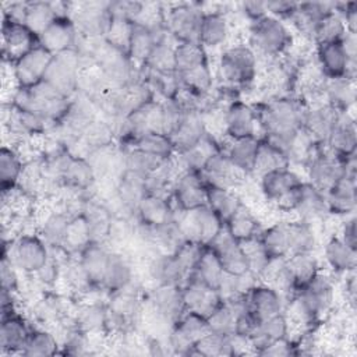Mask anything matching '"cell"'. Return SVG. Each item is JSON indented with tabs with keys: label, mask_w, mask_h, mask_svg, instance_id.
Here are the masks:
<instances>
[{
	"label": "cell",
	"mask_w": 357,
	"mask_h": 357,
	"mask_svg": "<svg viewBox=\"0 0 357 357\" xmlns=\"http://www.w3.org/2000/svg\"><path fill=\"white\" fill-rule=\"evenodd\" d=\"M252 106L262 137L284 151L293 160L304 138L301 121L305 105L291 96L276 95Z\"/></svg>",
	"instance_id": "cell-1"
},
{
	"label": "cell",
	"mask_w": 357,
	"mask_h": 357,
	"mask_svg": "<svg viewBox=\"0 0 357 357\" xmlns=\"http://www.w3.org/2000/svg\"><path fill=\"white\" fill-rule=\"evenodd\" d=\"M335 282L321 269L290 300V308L303 324H318L335 305Z\"/></svg>",
	"instance_id": "cell-2"
},
{
	"label": "cell",
	"mask_w": 357,
	"mask_h": 357,
	"mask_svg": "<svg viewBox=\"0 0 357 357\" xmlns=\"http://www.w3.org/2000/svg\"><path fill=\"white\" fill-rule=\"evenodd\" d=\"M71 99L59 93L45 81L29 88H17L13 98V106L15 109L42 119L50 127L64 120Z\"/></svg>",
	"instance_id": "cell-3"
},
{
	"label": "cell",
	"mask_w": 357,
	"mask_h": 357,
	"mask_svg": "<svg viewBox=\"0 0 357 357\" xmlns=\"http://www.w3.org/2000/svg\"><path fill=\"white\" fill-rule=\"evenodd\" d=\"M294 42V35L287 22L265 14L248 25V46L255 54L265 59H278L284 56Z\"/></svg>",
	"instance_id": "cell-4"
},
{
	"label": "cell",
	"mask_w": 357,
	"mask_h": 357,
	"mask_svg": "<svg viewBox=\"0 0 357 357\" xmlns=\"http://www.w3.org/2000/svg\"><path fill=\"white\" fill-rule=\"evenodd\" d=\"M218 73L229 88H247L257 79L258 56L248 43L231 45L220 52Z\"/></svg>",
	"instance_id": "cell-5"
},
{
	"label": "cell",
	"mask_w": 357,
	"mask_h": 357,
	"mask_svg": "<svg viewBox=\"0 0 357 357\" xmlns=\"http://www.w3.org/2000/svg\"><path fill=\"white\" fill-rule=\"evenodd\" d=\"M347 159L335 155L325 145H314L304 160L308 181L326 192L344 174Z\"/></svg>",
	"instance_id": "cell-6"
},
{
	"label": "cell",
	"mask_w": 357,
	"mask_h": 357,
	"mask_svg": "<svg viewBox=\"0 0 357 357\" xmlns=\"http://www.w3.org/2000/svg\"><path fill=\"white\" fill-rule=\"evenodd\" d=\"M301 183L303 178L290 167L271 170L259 176L261 194L283 212H293L296 192Z\"/></svg>",
	"instance_id": "cell-7"
},
{
	"label": "cell",
	"mask_w": 357,
	"mask_h": 357,
	"mask_svg": "<svg viewBox=\"0 0 357 357\" xmlns=\"http://www.w3.org/2000/svg\"><path fill=\"white\" fill-rule=\"evenodd\" d=\"M81 73L82 56L75 47L59 54H53L43 81L63 96L71 99L79 88Z\"/></svg>",
	"instance_id": "cell-8"
},
{
	"label": "cell",
	"mask_w": 357,
	"mask_h": 357,
	"mask_svg": "<svg viewBox=\"0 0 357 357\" xmlns=\"http://www.w3.org/2000/svg\"><path fill=\"white\" fill-rule=\"evenodd\" d=\"M176 220L185 241L201 245H209L225 227L223 222L208 205L178 212Z\"/></svg>",
	"instance_id": "cell-9"
},
{
	"label": "cell",
	"mask_w": 357,
	"mask_h": 357,
	"mask_svg": "<svg viewBox=\"0 0 357 357\" xmlns=\"http://www.w3.org/2000/svg\"><path fill=\"white\" fill-rule=\"evenodd\" d=\"M204 11L198 4H176L172 6L166 15H163V24L167 33L176 42L199 43V28Z\"/></svg>",
	"instance_id": "cell-10"
},
{
	"label": "cell",
	"mask_w": 357,
	"mask_h": 357,
	"mask_svg": "<svg viewBox=\"0 0 357 357\" xmlns=\"http://www.w3.org/2000/svg\"><path fill=\"white\" fill-rule=\"evenodd\" d=\"M172 326L169 336L170 347L174 353L184 356H192L194 344L211 331L204 315L188 310Z\"/></svg>",
	"instance_id": "cell-11"
},
{
	"label": "cell",
	"mask_w": 357,
	"mask_h": 357,
	"mask_svg": "<svg viewBox=\"0 0 357 357\" xmlns=\"http://www.w3.org/2000/svg\"><path fill=\"white\" fill-rule=\"evenodd\" d=\"M10 259L25 273L36 275L49 261V245L38 234H22L11 245Z\"/></svg>",
	"instance_id": "cell-12"
},
{
	"label": "cell",
	"mask_w": 357,
	"mask_h": 357,
	"mask_svg": "<svg viewBox=\"0 0 357 357\" xmlns=\"http://www.w3.org/2000/svg\"><path fill=\"white\" fill-rule=\"evenodd\" d=\"M172 199L177 212L206 205V181L199 172H178L172 185Z\"/></svg>",
	"instance_id": "cell-13"
},
{
	"label": "cell",
	"mask_w": 357,
	"mask_h": 357,
	"mask_svg": "<svg viewBox=\"0 0 357 357\" xmlns=\"http://www.w3.org/2000/svg\"><path fill=\"white\" fill-rule=\"evenodd\" d=\"M329 215L349 216L354 213L357 204L356 155L347 159L344 174L325 192Z\"/></svg>",
	"instance_id": "cell-14"
},
{
	"label": "cell",
	"mask_w": 357,
	"mask_h": 357,
	"mask_svg": "<svg viewBox=\"0 0 357 357\" xmlns=\"http://www.w3.org/2000/svg\"><path fill=\"white\" fill-rule=\"evenodd\" d=\"M38 45V35H35L25 24L3 15L1 54L4 60L13 64Z\"/></svg>",
	"instance_id": "cell-15"
},
{
	"label": "cell",
	"mask_w": 357,
	"mask_h": 357,
	"mask_svg": "<svg viewBox=\"0 0 357 357\" xmlns=\"http://www.w3.org/2000/svg\"><path fill=\"white\" fill-rule=\"evenodd\" d=\"M315 63L318 71L326 79L339 77L356 78L357 64L349 59L342 40L315 45Z\"/></svg>",
	"instance_id": "cell-16"
},
{
	"label": "cell",
	"mask_w": 357,
	"mask_h": 357,
	"mask_svg": "<svg viewBox=\"0 0 357 357\" xmlns=\"http://www.w3.org/2000/svg\"><path fill=\"white\" fill-rule=\"evenodd\" d=\"M223 130L229 139L244 138V137H258V120L252 105L231 99L223 112Z\"/></svg>",
	"instance_id": "cell-17"
},
{
	"label": "cell",
	"mask_w": 357,
	"mask_h": 357,
	"mask_svg": "<svg viewBox=\"0 0 357 357\" xmlns=\"http://www.w3.org/2000/svg\"><path fill=\"white\" fill-rule=\"evenodd\" d=\"M53 54L40 45L31 49L11 64L13 78L17 88H29L43 81Z\"/></svg>",
	"instance_id": "cell-18"
},
{
	"label": "cell",
	"mask_w": 357,
	"mask_h": 357,
	"mask_svg": "<svg viewBox=\"0 0 357 357\" xmlns=\"http://www.w3.org/2000/svg\"><path fill=\"white\" fill-rule=\"evenodd\" d=\"M245 310L259 322L276 314L284 312L286 300L273 286L258 282L244 296Z\"/></svg>",
	"instance_id": "cell-19"
},
{
	"label": "cell",
	"mask_w": 357,
	"mask_h": 357,
	"mask_svg": "<svg viewBox=\"0 0 357 357\" xmlns=\"http://www.w3.org/2000/svg\"><path fill=\"white\" fill-rule=\"evenodd\" d=\"M165 31V24L156 25L146 21L131 22L127 54L138 68L146 64L158 39Z\"/></svg>",
	"instance_id": "cell-20"
},
{
	"label": "cell",
	"mask_w": 357,
	"mask_h": 357,
	"mask_svg": "<svg viewBox=\"0 0 357 357\" xmlns=\"http://www.w3.org/2000/svg\"><path fill=\"white\" fill-rule=\"evenodd\" d=\"M218 257L225 273L244 275L250 272V262L243 244L236 240L225 227L209 244Z\"/></svg>",
	"instance_id": "cell-21"
},
{
	"label": "cell",
	"mask_w": 357,
	"mask_h": 357,
	"mask_svg": "<svg viewBox=\"0 0 357 357\" xmlns=\"http://www.w3.org/2000/svg\"><path fill=\"white\" fill-rule=\"evenodd\" d=\"M71 18L82 38H105L112 24L109 3H84Z\"/></svg>",
	"instance_id": "cell-22"
},
{
	"label": "cell",
	"mask_w": 357,
	"mask_h": 357,
	"mask_svg": "<svg viewBox=\"0 0 357 357\" xmlns=\"http://www.w3.org/2000/svg\"><path fill=\"white\" fill-rule=\"evenodd\" d=\"M39 45L52 54L75 49L79 32L70 15H59L39 36Z\"/></svg>",
	"instance_id": "cell-23"
},
{
	"label": "cell",
	"mask_w": 357,
	"mask_h": 357,
	"mask_svg": "<svg viewBox=\"0 0 357 357\" xmlns=\"http://www.w3.org/2000/svg\"><path fill=\"white\" fill-rule=\"evenodd\" d=\"M181 294L185 310L198 312L205 318L222 303V296L218 290L206 286L192 275H188L181 283Z\"/></svg>",
	"instance_id": "cell-24"
},
{
	"label": "cell",
	"mask_w": 357,
	"mask_h": 357,
	"mask_svg": "<svg viewBox=\"0 0 357 357\" xmlns=\"http://www.w3.org/2000/svg\"><path fill=\"white\" fill-rule=\"evenodd\" d=\"M339 113V110L333 109L328 103L305 106L301 131L311 139L312 144L324 145Z\"/></svg>",
	"instance_id": "cell-25"
},
{
	"label": "cell",
	"mask_w": 357,
	"mask_h": 357,
	"mask_svg": "<svg viewBox=\"0 0 357 357\" xmlns=\"http://www.w3.org/2000/svg\"><path fill=\"white\" fill-rule=\"evenodd\" d=\"M331 152L347 159L356 155L357 127L354 116L350 112H340L325 144Z\"/></svg>",
	"instance_id": "cell-26"
},
{
	"label": "cell",
	"mask_w": 357,
	"mask_h": 357,
	"mask_svg": "<svg viewBox=\"0 0 357 357\" xmlns=\"http://www.w3.org/2000/svg\"><path fill=\"white\" fill-rule=\"evenodd\" d=\"M293 213L297 215V219L310 223L326 218L329 215V209L325 192L318 190L310 181L303 180L296 192Z\"/></svg>",
	"instance_id": "cell-27"
},
{
	"label": "cell",
	"mask_w": 357,
	"mask_h": 357,
	"mask_svg": "<svg viewBox=\"0 0 357 357\" xmlns=\"http://www.w3.org/2000/svg\"><path fill=\"white\" fill-rule=\"evenodd\" d=\"M148 273L156 286L162 284H180L190 275V269L180 259L176 252L155 255L148 266Z\"/></svg>",
	"instance_id": "cell-28"
},
{
	"label": "cell",
	"mask_w": 357,
	"mask_h": 357,
	"mask_svg": "<svg viewBox=\"0 0 357 357\" xmlns=\"http://www.w3.org/2000/svg\"><path fill=\"white\" fill-rule=\"evenodd\" d=\"M138 222L148 226H162L177 219V209L172 197L146 194L138 204Z\"/></svg>",
	"instance_id": "cell-29"
},
{
	"label": "cell",
	"mask_w": 357,
	"mask_h": 357,
	"mask_svg": "<svg viewBox=\"0 0 357 357\" xmlns=\"http://www.w3.org/2000/svg\"><path fill=\"white\" fill-rule=\"evenodd\" d=\"M110 252L102 241H89L78 257V265L82 269L91 287H100L109 264Z\"/></svg>",
	"instance_id": "cell-30"
},
{
	"label": "cell",
	"mask_w": 357,
	"mask_h": 357,
	"mask_svg": "<svg viewBox=\"0 0 357 357\" xmlns=\"http://www.w3.org/2000/svg\"><path fill=\"white\" fill-rule=\"evenodd\" d=\"M258 144L259 137H244L236 139L227 138V145L222 146L233 167L243 177L254 173Z\"/></svg>",
	"instance_id": "cell-31"
},
{
	"label": "cell",
	"mask_w": 357,
	"mask_h": 357,
	"mask_svg": "<svg viewBox=\"0 0 357 357\" xmlns=\"http://www.w3.org/2000/svg\"><path fill=\"white\" fill-rule=\"evenodd\" d=\"M220 142L208 131L194 146L178 152L174 155L173 162L176 166L180 167V172L183 170H192L199 172L202 170L206 160L216 152L222 151Z\"/></svg>",
	"instance_id": "cell-32"
},
{
	"label": "cell",
	"mask_w": 357,
	"mask_h": 357,
	"mask_svg": "<svg viewBox=\"0 0 357 357\" xmlns=\"http://www.w3.org/2000/svg\"><path fill=\"white\" fill-rule=\"evenodd\" d=\"M29 332L31 329L28 328L25 319L14 310L1 312L0 346L3 353L20 354Z\"/></svg>",
	"instance_id": "cell-33"
},
{
	"label": "cell",
	"mask_w": 357,
	"mask_h": 357,
	"mask_svg": "<svg viewBox=\"0 0 357 357\" xmlns=\"http://www.w3.org/2000/svg\"><path fill=\"white\" fill-rule=\"evenodd\" d=\"M230 35V22L225 11H204L199 28V45L208 49H216L226 43Z\"/></svg>",
	"instance_id": "cell-34"
},
{
	"label": "cell",
	"mask_w": 357,
	"mask_h": 357,
	"mask_svg": "<svg viewBox=\"0 0 357 357\" xmlns=\"http://www.w3.org/2000/svg\"><path fill=\"white\" fill-rule=\"evenodd\" d=\"M258 243L269 259H283L291 254V240L289 222H276L262 227Z\"/></svg>",
	"instance_id": "cell-35"
},
{
	"label": "cell",
	"mask_w": 357,
	"mask_h": 357,
	"mask_svg": "<svg viewBox=\"0 0 357 357\" xmlns=\"http://www.w3.org/2000/svg\"><path fill=\"white\" fill-rule=\"evenodd\" d=\"M201 174L206 184L225 187L230 190H234V187L243 178V176L233 167L223 149L213 153L206 160L201 170Z\"/></svg>",
	"instance_id": "cell-36"
},
{
	"label": "cell",
	"mask_w": 357,
	"mask_h": 357,
	"mask_svg": "<svg viewBox=\"0 0 357 357\" xmlns=\"http://www.w3.org/2000/svg\"><path fill=\"white\" fill-rule=\"evenodd\" d=\"M321 92L325 98V103L339 112H350L356 102V78H324Z\"/></svg>",
	"instance_id": "cell-37"
},
{
	"label": "cell",
	"mask_w": 357,
	"mask_h": 357,
	"mask_svg": "<svg viewBox=\"0 0 357 357\" xmlns=\"http://www.w3.org/2000/svg\"><path fill=\"white\" fill-rule=\"evenodd\" d=\"M289 332H290L289 318L284 312H280L271 318L259 321L254 333L248 339V344L258 354V351H261L271 343L289 337Z\"/></svg>",
	"instance_id": "cell-38"
},
{
	"label": "cell",
	"mask_w": 357,
	"mask_h": 357,
	"mask_svg": "<svg viewBox=\"0 0 357 357\" xmlns=\"http://www.w3.org/2000/svg\"><path fill=\"white\" fill-rule=\"evenodd\" d=\"M324 259L332 273L346 275L356 271L357 250L343 243L339 236H332L325 243Z\"/></svg>",
	"instance_id": "cell-39"
},
{
	"label": "cell",
	"mask_w": 357,
	"mask_h": 357,
	"mask_svg": "<svg viewBox=\"0 0 357 357\" xmlns=\"http://www.w3.org/2000/svg\"><path fill=\"white\" fill-rule=\"evenodd\" d=\"M152 301L155 312L165 321H170L172 325L187 311L180 284L156 286Z\"/></svg>",
	"instance_id": "cell-40"
},
{
	"label": "cell",
	"mask_w": 357,
	"mask_h": 357,
	"mask_svg": "<svg viewBox=\"0 0 357 357\" xmlns=\"http://www.w3.org/2000/svg\"><path fill=\"white\" fill-rule=\"evenodd\" d=\"M132 279L134 272L130 261L123 254L112 251L100 289L113 294L132 284Z\"/></svg>",
	"instance_id": "cell-41"
},
{
	"label": "cell",
	"mask_w": 357,
	"mask_h": 357,
	"mask_svg": "<svg viewBox=\"0 0 357 357\" xmlns=\"http://www.w3.org/2000/svg\"><path fill=\"white\" fill-rule=\"evenodd\" d=\"M59 3L49 1H28L22 7L21 22L25 24L35 35H40L59 15Z\"/></svg>",
	"instance_id": "cell-42"
},
{
	"label": "cell",
	"mask_w": 357,
	"mask_h": 357,
	"mask_svg": "<svg viewBox=\"0 0 357 357\" xmlns=\"http://www.w3.org/2000/svg\"><path fill=\"white\" fill-rule=\"evenodd\" d=\"M209 66L206 50L199 43L177 42L173 50V68L177 75Z\"/></svg>",
	"instance_id": "cell-43"
},
{
	"label": "cell",
	"mask_w": 357,
	"mask_h": 357,
	"mask_svg": "<svg viewBox=\"0 0 357 357\" xmlns=\"http://www.w3.org/2000/svg\"><path fill=\"white\" fill-rule=\"evenodd\" d=\"M225 229L240 243L257 238L262 230L257 215L243 202L231 218L225 223Z\"/></svg>",
	"instance_id": "cell-44"
},
{
	"label": "cell",
	"mask_w": 357,
	"mask_h": 357,
	"mask_svg": "<svg viewBox=\"0 0 357 357\" xmlns=\"http://www.w3.org/2000/svg\"><path fill=\"white\" fill-rule=\"evenodd\" d=\"M237 340L234 335L209 331L194 344L192 356H234L237 354Z\"/></svg>",
	"instance_id": "cell-45"
},
{
	"label": "cell",
	"mask_w": 357,
	"mask_h": 357,
	"mask_svg": "<svg viewBox=\"0 0 357 357\" xmlns=\"http://www.w3.org/2000/svg\"><path fill=\"white\" fill-rule=\"evenodd\" d=\"M190 275L195 276L197 279H199L206 286L219 291L220 283H222L226 273H225L218 257L211 250V247L204 245L192 271L190 272Z\"/></svg>",
	"instance_id": "cell-46"
},
{
	"label": "cell",
	"mask_w": 357,
	"mask_h": 357,
	"mask_svg": "<svg viewBox=\"0 0 357 357\" xmlns=\"http://www.w3.org/2000/svg\"><path fill=\"white\" fill-rule=\"evenodd\" d=\"M243 204L234 190L206 184V205L219 216L223 225Z\"/></svg>",
	"instance_id": "cell-47"
},
{
	"label": "cell",
	"mask_w": 357,
	"mask_h": 357,
	"mask_svg": "<svg viewBox=\"0 0 357 357\" xmlns=\"http://www.w3.org/2000/svg\"><path fill=\"white\" fill-rule=\"evenodd\" d=\"M148 194L146 177L138 173L124 170L119 176L117 181V195L119 199L131 211L135 212L141 199Z\"/></svg>",
	"instance_id": "cell-48"
},
{
	"label": "cell",
	"mask_w": 357,
	"mask_h": 357,
	"mask_svg": "<svg viewBox=\"0 0 357 357\" xmlns=\"http://www.w3.org/2000/svg\"><path fill=\"white\" fill-rule=\"evenodd\" d=\"M290 156L284 151H282L279 146H276L266 138L259 137L254 173H258L261 176L271 170L290 167Z\"/></svg>",
	"instance_id": "cell-49"
},
{
	"label": "cell",
	"mask_w": 357,
	"mask_h": 357,
	"mask_svg": "<svg viewBox=\"0 0 357 357\" xmlns=\"http://www.w3.org/2000/svg\"><path fill=\"white\" fill-rule=\"evenodd\" d=\"M24 173V163L18 152L13 146L3 145L0 149V181L1 191L15 188Z\"/></svg>",
	"instance_id": "cell-50"
},
{
	"label": "cell",
	"mask_w": 357,
	"mask_h": 357,
	"mask_svg": "<svg viewBox=\"0 0 357 357\" xmlns=\"http://www.w3.org/2000/svg\"><path fill=\"white\" fill-rule=\"evenodd\" d=\"M71 218L63 212L50 213L40 226V237L49 248L66 247Z\"/></svg>",
	"instance_id": "cell-51"
},
{
	"label": "cell",
	"mask_w": 357,
	"mask_h": 357,
	"mask_svg": "<svg viewBox=\"0 0 357 357\" xmlns=\"http://www.w3.org/2000/svg\"><path fill=\"white\" fill-rule=\"evenodd\" d=\"M124 152V170H130L134 173H138L141 176H149L158 169H160L163 165H166L167 159H162L159 156L151 155L148 152H144L137 148H123Z\"/></svg>",
	"instance_id": "cell-52"
},
{
	"label": "cell",
	"mask_w": 357,
	"mask_h": 357,
	"mask_svg": "<svg viewBox=\"0 0 357 357\" xmlns=\"http://www.w3.org/2000/svg\"><path fill=\"white\" fill-rule=\"evenodd\" d=\"M59 342L53 333L45 329H31L22 349L21 356L45 357L59 353Z\"/></svg>",
	"instance_id": "cell-53"
},
{
	"label": "cell",
	"mask_w": 357,
	"mask_h": 357,
	"mask_svg": "<svg viewBox=\"0 0 357 357\" xmlns=\"http://www.w3.org/2000/svg\"><path fill=\"white\" fill-rule=\"evenodd\" d=\"M132 148L141 149L144 152H148L151 155L159 156L162 159H173L176 155L174 145L172 142V138L163 132L158 131H146L141 137H138L132 145ZM130 148V146H128Z\"/></svg>",
	"instance_id": "cell-54"
},
{
	"label": "cell",
	"mask_w": 357,
	"mask_h": 357,
	"mask_svg": "<svg viewBox=\"0 0 357 357\" xmlns=\"http://www.w3.org/2000/svg\"><path fill=\"white\" fill-rule=\"evenodd\" d=\"M346 33H347V29H346L344 21L336 8V11L326 15L318 22L311 40L315 45L326 43V42H337V40H342Z\"/></svg>",
	"instance_id": "cell-55"
},
{
	"label": "cell",
	"mask_w": 357,
	"mask_h": 357,
	"mask_svg": "<svg viewBox=\"0 0 357 357\" xmlns=\"http://www.w3.org/2000/svg\"><path fill=\"white\" fill-rule=\"evenodd\" d=\"M289 230L291 240V254L314 252L317 247V234L314 231L312 223L301 219L289 220Z\"/></svg>",
	"instance_id": "cell-56"
},
{
	"label": "cell",
	"mask_w": 357,
	"mask_h": 357,
	"mask_svg": "<svg viewBox=\"0 0 357 357\" xmlns=\"http://www.w3.org/2000/svg\"><path fill=\"white\" fill-rule=\"evenodd\" d=\"M114 137V128L112 126H109L103 120L93 119L82 131L81 139L85 142L91 152L95 149L112 146Z\"/></svg>",
	"instance_id": "cell-57"
},
{
	"label": "cell",
	"mask_w": 357,
	"mask_h": 357,
	"mask_svg": "<svg viewBox=\"0 0 357 357\" xmlns=\"http://www.w3.org/2000/svg\"><path fill=\"white\" fill-rule=\"evenodd\" d=\"M107 325V307L102 304H89L81 310L77 318V328L82 332H93Z\"/></svg>",
	"instance_id": "cell-58"
},
{
	"label": "cell",
	"mask_w": 357,
	"mask_h": 357,
	"mask_svg": "<svg viewBox=\"0 0 357 357\" xmlns=\"http://www.w3.org/2000/svg\"><path fill=\"white\" fill-rule=\"evenodd\" d=\"M15 265L13 261L3 254L1 264H0V278H1V289L8 291H15L18 287V276L15 272Z\"/></svg>",
	"instance_id": "cell-59"
},
{
	"label": "cell",
	"mask_w": 357,
	"mask_h": 357,
	"mask_svg": "<svg viewBox=\"0 0 357 357\" xmlns=\"http://www.w3.org/2000/svg\"><path fill=\"white\" fill-rule=\"evenodd\" d=\"M297 4L294 1H289V0H275V1H265L266 6V13L278 17L280 20H283L284 22L289 21L291 18V15L296 13L297 10Z\"/></svg>",
	"instance_id": "cell-60"
},
{
	"label": "cell",
	"mask_w": 357,
	"mask_h": 357,
	"mask_svg": "<svg viewBox=\"0 0 357 357\" xmlns=\"http://www.w3.org/2000/svg\"><path fill=\"white\" fill-rule=\"evenodd\" d=\"M336 8L344 21L347 32L357 33V1L336 3Z\"/></svg>",
	"instance_id": "cell-61"
},
{
	"label": "cell",
	"mask_w": 357,
	"mask_h": 357,
	"mask_svg": "<svg viewBox=\"0 0 357 357\" xmlns=\"http://www.w3.org/2000/svg\"><path fill=\"white\" fill-rule=\"evenodd\" d=\"M258 354H261V356H291V354H297V347H296V343H293L289 337H284V339L271 343L269 346H266L265 349L258 351Z\"/></svg>",
	"instance_id": "cell-62"
},
{
	"label": "cell",
	"mask_w": 357,
	"mask_h": 357,
	"mask_svg": "<svg viewBox=\"0 0 357 357\" xmlns=\"http://www.w3.org/2000/svg\"><path fill=\"white\" fill-rule=\"evenodd\" d=\"M356 233H357L356 218H354V215H349V216H346V219L340 227L339 237L343 243H346L351 248L357 250V234Z\"/></svg>",
	"instance_id": "cell-63"
},
{
	"label": "cell",
	"mask_w": 357,
	"mask_h": 357,
	"mask_svg": "<svg viewBox=\"0 0 357 357\" xmlns=\"http://www.w3.org/2000/svg\"><path fill=\"white\" fill-rule=\"evenodd\" d=\"M241 11L244 13V15L248 18V21H254L258 20L259 17L268 14L266 13V6L265 1H244L240 4Z\"/></svg>",
	"instance_id": "cell-64"
}]
</instances>
